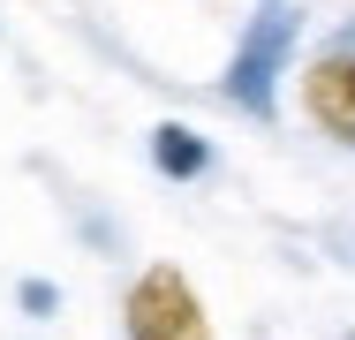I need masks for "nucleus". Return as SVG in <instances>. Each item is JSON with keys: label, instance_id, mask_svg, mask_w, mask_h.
<instances>
[{"label": "nucleus", "instance_id": "obj_3", "mask_svg": "<svg viewBox=\"0 0 355 340\" xmlns=\"http://www.w3.org/2000/svg\"><path fill=\"white\" fill-rule=\"evenodd\" d=\"M302 114L333 136V144L355 151V31H340L318 61L302 68Z\"/></svg>", "mask_w": 355, "mask_h": 340}, {"label": "nucleus", "instance_id": "obj_2", "mask_svg": "<svg viewBox=\"0 0 355 340\" xmlns=\"http://www.w3.org/2000/svg\"><path fill=\"white\" fill-rule=\"evenodd\" d=\"M121 325H129V340H212V318H205L197 287L174 265H144L137 272V287L121 303Z\"/></svg>", "mask_w": 355, "mask_h": 340}, {"label": "nucleus", "instance_id": "obj_1", "mask_svg": "<svg viewBox=\"0 0 355 340\" xmlns=\"http://www.w3.org/2000/svg\"><path fill=\"white\" fill-rule=\"evenodd\" d=\"M295 61V8H257V23L242 31V46H234V68H227V99L242 106V114H257V121H272L280 114V76Z\"/></svg>", "mask_w": 355, "mask_h": 340}, {"label": "nucleus", "instance_id": "obj_4", "mask_svg": "<svg viewBox=\"0 0 355 340\" xmlns=\"http://www.w3.org/2000/svg\"><path fill=\"white\" fill-rule=\"evenodd\" d=\"M151 167L174 174V182H197V174L212 167V151H205V136H197V129L166 121V129H151Z\"/></svg>", "mask_w": 355, "mask_h": 340}]
</instances>
